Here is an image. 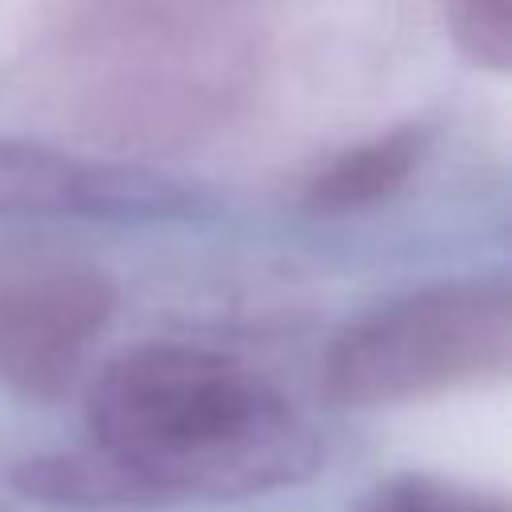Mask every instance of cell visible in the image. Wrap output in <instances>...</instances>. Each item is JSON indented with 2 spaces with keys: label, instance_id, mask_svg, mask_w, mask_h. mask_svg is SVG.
Listing matches in <instances>:
<instances>
[{
  "label": "cell",
  "instance_id": "1",
  "mask_svg": "<svg viewBox=\"0 0 512 512\" xmlns=\"http://www.w3.org/2000/svg\"><path fill=\"white\" fill-rule=\"evenodd\" d=\"M92 448L160 500L256 496L308 480L324 448L252 364L200 344L120 352L88 392Z\"/></svg>",
  "mask_w": 512,
  "mask_h": 512
},
{
  "label": "cell",
  "instance_id": "2",
  "mask_svg": "<svg viewBox=\"0 0 512 512\" xmlns=\"http://www.w3.org/2000/svg\"><path fill=\"white\" fill-rule=\"evenodd\" d=\"M80 100L116 144L212 124L248 76V36L216 0H120L80 32Z\"/></svg>",
  "mask_w": 512,
  "mask_h": 512
},
{
  "label": "cell",
  "instance_id": "3",
  "mask_svg": "<svg viewBox=\"0 0 512 512\" xmlns=\"http://www.w3.org/2000/svg\"><path fill=\"white\" fill-rule=\"evenodd\" d=\"M512 360L504 280H452L404 292L336 332L320 388L340 408H384L500 376Z\"/></svg>",
  "mask_w": 512,
  "mask_h": 512
},
{
  "label": "cell",
  "instance_id": "4",
  "mask_svg": "<svg viewBox=\"0 0 512 512\" xmlns=\"http://www.w3.org/2000/svg\"><path fill=\"white\" fill-rule=\"evenodd\" d=\"M116 312V280L72 256L0 264V380L28 400H56Z\"/></svg>",
  "mask_w": 512,
  "mask_h": 512
},
{
  "label": "cell",
  "instance_id": "5",
  "mask_svg": "<svg viewBox=\"0 0 512 512\" xmlns=\"http://www.w3.org/2000/svg\"><path fill=\"white\" fill-rule=\"evenodd\" d=\"M208 204L196 188L144 164L76 160L44 144L0 136V216L80 220H192Z\"/></svg>",
  "mask_w": 512,
  "mask_h": 512
},
{
  "label": "cell",
  "instance_id": "6",
  "mask_svg": "<svg viewBox=\"0 0 512 512\" xmlns=\"http://www.w3.org/2000/svg\"><path fill=\"white\" fill-rule=\"evenodd\" d=\"M428 148H432L428 124H396L360 144H348L304 180L300 204L308 216H320V220L372 212L408 188Z\"/></svg>",
  "mask_w": 512,
  "mask_h": 512
},
{
  "label": "cell",
  "instance_id": "7",
  "mask_svg": "<svg viewBox=\"0 0 512 512\" xmlns=\"http://www.w3.org/2000/svg\"><path fill=\"white\" fill-rule=\"evenodd\" d=\"M8 484L40 504L56 508H152L164 504L148 484L104 452H44L8 472Z\"/></svg>",
  "mask_w": 512,
  "mask_h": 512
},
{
  "label": "cell",
  "instance_id": "8",
  "mask_svg": "<svg viewBox=\"0 0 512 512\" xmlns=\"http://www.w3.org/2000/svg\"><path fill=\"white\" fill-rule=\"evenodd\" d=\"M352 512H508L504 500L480 496L472 488L436 480V476H392L368 488Z\"/></svg>",
  "mask_w": 512,
  "mask_h": 512
},
{
  "label": "cell",
  "instance_id": "9",
  "mask_svg": "<svg viewBox=\"0 0 512 512\" xmlns=\"http://www.w3.org/2000/svg\"><path fill=\"white\" fill-rule=\"evenodd\" d=\"M444 24L456 48L492 72L512 60V0H444Z\"/></svg>",
  "mask_w": 512,
  "mask_h": 512
}]
</instances>
